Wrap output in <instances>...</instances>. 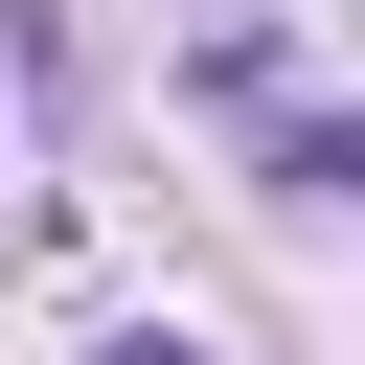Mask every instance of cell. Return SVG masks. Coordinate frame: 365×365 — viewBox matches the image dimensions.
Instances as JSON below:
<instances>
[{
	"label": "cell",
	"instance_id": "cell-1",
	"mask_svg": "<svg viewBox=\"0 0 365 365\" xmlns=\"http://www.w3.org/2000/svg\"><path fill=\"white\" fill-rule=\"evenodd\" d=\"M91 365H182V342H91Z\"/></svg>",
	"mask_w": 365,
	"mask_h": 365
}]
</instances>
